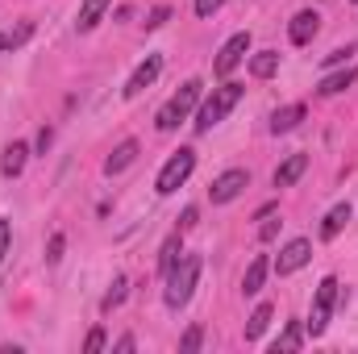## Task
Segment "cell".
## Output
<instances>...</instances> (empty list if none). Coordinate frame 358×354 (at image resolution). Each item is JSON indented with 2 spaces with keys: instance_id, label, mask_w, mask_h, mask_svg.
I'll use <instances>...</instances> for the list:
<instances>
[{
  "instance_id": "cell-1",
  "label": "cell",
  "mask_w": 358,
  "mask_h": 354,
  "mask_svg": "<svg viewBox=\"0 0 358 354\" xmlns=\"http://www.w3.org/2000/svg\"><path fill=\"white\" fill-rule=\"evenodd\" d=\"M242 92H246V88H242V84H234V80H229V84H221V88H213V96H208V100L200 104V113H196V134H208L213 125H221V121L238 108Z\"/></svg>"
},
{
  "instance_id": "cell-2",
  "label": "cell",
  "mask_w": 358,
  "mask_h": 354,
  "mask_svg": "<svg viewBox=\"0 0 358 354\" xmlns=\"http://www.w3.org/2000/svg\"><path fill=\"white\" fill-rule=\"evenodd\" d=\"M196 279H200V255H183V259H179V267L167 275V292H163L167 309H183V304L192 300Z\"/></svg>"
},
{
  "instance_id": "cell-3",
  "label": "cell",
  "mask_w": 358,
  "mask_h": 354,
  "mask_svg": "<svg viewBox=\"0 0 358 354\" xmlns=\"http://www.w3.org/2000/svg\"><path fill=\"white\" fill-rule=\"evenodd\" d=\"M196 171V150L192 146H179L176 155L163 163V171H159V179H155V192L159 196H171V192H179L183 183H187V176Z\"/></svg>"
},
{
  "instance_id": "cell-4",
  "label": "cell",
  "mask_w": 358,
  "mask_h": 354,
  "mask_svg": "<svg viewBox=\"0 0 358 354\" xmlns=\"http://www.w3.org/2000/svg\"><path fill=\"white\" fill-rule=\"evenodd\" d=\"M338 279L334 275H325L321 283H317V296H313V313H308V321H304V330L313 334V338H321L325 330H329V317H334V304H338Z\"/></svg>"
},
{
  "instance_id": "cell-5",
  "label": "cell",
  "mask_w": 358,
  "mask_h": 354,
  "mask_svg": "<svg viewBox=\"0 0 358 354\" xmlns=\"http://www.w3.org/2000/svg\"><path fill=\"white\" fill-rule=\"evenodd\" d=\"M196 100H200V80H187V84H183V88H179L176 96H171V100L163 104V108H159L155 125H159L163 134H171L179 121H187V113L196 108Z\"/></svg>"
},
{
  "instance_id": "cell-6",
  "label": "cell",
  "mask_w": 358,
  "mask_h": 354,
  "mask_svg": "<svg viewBox=\"0 0 358 354\" xmlns=\"http://www.w3.org/2000/svg\"><path fill=\"white\" fill-rule=\"evenodd\" d=\"M246 187H250V171H242V167H229V171H221V176L213 179V187H208V200H213V204H229V200H238Z\"/></svg>"
},
{
  "instance_id": "cell-7",
  "label": "cell",
  "mask_w": 358,
  "mask_h": 354,
  "mask_svg": "<svg viewBox=\"0 0 358 354\" xmlns=\"http://www.w3.org/2000/svg\"><path fill=\"white\" fill-rule=\"evenodd\" d=\"M246 50H250V34L242 29V34H234V38H229V42L217 50V59H213V71H217V76H234V71L242 67Z\"/></svg>"
},
{
  "instance_id": "cell-8",
  "label": "cell",
  "mask_w": 358,
  "mask_h": 354,
  "mask_svg": "<svg viewBox=\"0 0 358 354\" xmlns=\"http://www.w3.org/2000/svg\"><path fill=\"white\" fill-rule=\"evenodd\" d=\"M159 71H163V55H146L142 63H138V71L125 80V88H121V96L125 100H134V96H142V92L150 88L155 80H159Z\"/></svg>"
},
{
  "instance_id": "cell-9",
  "label": "cell",
  "mask_w": 358,
  "mask_h": 354,
  "mask_svg": "<svg viewBox=\"0 0 358 354\" xmlns=\"http://www.w3.org/2000/svg\"><path fill=\"white\" fill-rule=\"evenodd\" d=\"M308 259H313V242H308V238H292V242L279 250L275 271H279V275H296V271L308 263Z\"/></svg>"
},
{
  "instance_id": "cell-10",
  "label": "cell",
  "mask_w": 358,
  "mask_h": 354,
  "mask_svg": "<svg viewBox=\"0 0 358 354\" xmlns=\"http://www.w3.org/2000/svg\"><path fill=\"white\" fill-rule=\"evenodd\" d=\"M317 29H321V13L317 8H300L292 17V25H287V38H292V46H308L317 38Z\"/></svg>"
},
{
  "instance_id": "cell-11",
  "label": "cell",
  "mask_w": 358,
  "mask_h": 354,
  "mask_svg": "<svg viewBox=\"0 0 358 354\" xmlns=\"http://www.w3.org/2000/svg\"><path fill=\"white\" fill-rule=\"evenodd\" d=\"M138 150H142V146H138L134 138H125V142H121V146H117V150H113V155L104 159V176H121L125 167H134V159H138Z\"/></svg>"
},
{
  "instance_id": "cell-12",
  "label": "cell",
  "mask_w": 358,
  "mask_h": 354,
  "mask_svg": "<svg viewBox=\"0 0 358 354\" xmlns=\"http://www.w3.org/2000/svg\"><path fill=\"white\" fill-rule=\"evenodd\" d=\"M267 271H271L267 255H255V259H250V267H246V275H242V296H259V292H263Z\"/></svg>"
},
{
  "instance_id": "cell-13",
  "label": "cell",
  "mask_w": 358,
  "mask_h": 354,
  "mask_svg": "<svg viewBox=\"0 0 358 354\" xmlns=\"http://www.w3.org/2000/svg\"><path fill=\"white\" fill-rule=\"evenodd\" d=\"M25 159H29V146L25 142H8L4 146V159H0V171H4V179H17L21 171H25Z\"/></svg>"
},
{
  "instance_id": "cell-14",
  "label": "cell",
  "mask_w": 358,
  "mask_h": 354,
  "mask_svg": "<svg viewBox=\"0 0 358 354\" xmlns=\"http://www.w3.org/2000/svg\"><path fill=\"white\" fill-rule=\"evenodd\" d=\"M304 167H308V155H287V159L275 167V187H292L296 179L304 176Z\"/></svg>"
},
{
  "instance_id": "cell-15",
  "label": "cell",
  "mask_w": 358,
  "mask_h": 354,
  "mask_svg": "<svg viewBox=\"0 0 358 354\" xmlns=\"http://www.w3.org/2000/svg\"><path fill=\"white\" fill-rule=\"evenodd\" d=\"M350 217H355V213H350V204H334V208L325 213V221H321V238H325V242H334V238L346 229V221H350Z\"/></svg>"
},
{
  "instance_id": "cell-16",
  "label": "cell",
  "mask_w": 358,
  "mask_h": 354,
  "mask_svg": "<svg viewBox=\"0 0 358 354\" xmlns=\"http://www.w3.org/2000/svg\"><path fill=\"white\" fill-rule=\"evenodd\" d=\"M104 13H108V0H84V4H80V17H76V29H80V34H92Z\"/></svg>"
},
{
  "instance_id": "cell-17",
  "label": "cell",
  "mask_w": 358,
  "mask_h": 354,
  "mask_svg": "<svg viewBox=\"0 0 358 354\" xmlns=\"http://www.w3.org/2000/svg\"><path fill=\"white\" fill-rule=\"evenodd\" d=\"M300 121H304V104H287V108H275V117H271V134H292Z\"/></svg>"
},
{
  "instance_id": "cell-18",
  "label": "cell",
  "mask_w": 358,
  "mask_h": 354,
  "mask_svg": "<svg viewBox=\"0 0 358 354\" xmlns=\"http://www.w3.org/2000/svg\"><path fill=\"white\" fill-rule=\"evenodd\" d=\"M179 259H183V229L171 234V238L163 242V250H159V271H163V275H171V271L179 267Z\"/></svg>"
},
{
  "instance_id": "cell-19",
  "label": "cell",
  "mask_w": 358,
  "mask_h": 354,
  "mask_svg": "<svg viewBox=\"0 0 358 354\" xmlns=\"http://www.w3.org/2000/svg\"><path fill=\"white\" fill-rule=\"evenodd\" d=\"M355 80H358V71H355V67H346V71H334V76H325V80L317 84V92H321V96H338V92L350 88Z\"/></svg>"
},
{
  "instance_id": "cell-20",
  "label": "cell",
  "mask_w": 358,
  "mask_h": 354,
  "mask_svg": "<svg viewBox=\"0 0 358 354\" xmlns=\"http://www.w3.org/2000/svg\"><path fill=\"white\" fill-rule=\"evenodd\" d=\"M271 317H275L271 304H259V309L250 313V321H246V342H259V338H263V330L271 325Z\"/></svg>"
},
{
  "instance_id": "cell-21",
  "label": "cell",
  "mask_w": 358,
  "mask_h": 354,
  "mask_svg": "<svg viewBox=\"0 0 358 354\" xmlns=\"http://www.w3.org/2000/svg\"><path fill=\"white\" fill-rule=\"evenodd\" d=\"M275 71H279V55H275V50H259V55L250 59V76H255V80H271Z\"/></svg>"
},
{
  "instance_id": "cell-22",
  "label": "cell",
  "mask_w": 358,
  "mask_h": 354,
  "mask_svg": "<svg viewBox=\"0 0 358 354\" xmlns=\"http://www.w3.org/2000/svg\"><path fill=\"white\" fill-rule=\"evenodd\" d=\"M304 346V330H300V321H292L283 334H279V342L271 346V354H279V351H300Z\"/></svg>"
},
{
  "instance_id": "cell-23",
  "label": "cell",
  "mask_w": 358,
  "mask_h": 354,
  "mask_svg": "<svg viewBox=\"0 0 358 354\" xmlns=\"http://www.w3.org/2000/svg\"><path fill=\"white\" fill-rule=\"evenodd\" d=\"M125 288H129V279L125 275H117L113 279V288L104 292V300H100V313H113V309H121V300H125Z\"/></svg>"
},
{
  "instance_id": "cell-24",
  "label": "cell",
  "mask_w": 358,
  "mask_h": 354,
  "mask_svg": "<svg viewBox=\"0 0 358 354\" xmlns=\"http://www.w3.org/2000/svg\"><path fill=\"white\" fill-rule=\"evenodd\" d=\"M200 346H204V330H200V325H192V330L179 338V354H196Z\"/></svg>"
},
{
  "instance_id": "cell-25",
  "label": "cell",
  "mask_w": 358,
  "mask_h": 354,
  "mask_svg": "<svg viewBox=\"0 0 358 354\" xmlns=\"http://www.w3.org/2000/svg\"><path fill=\"white\" fill-rule=\"evenodd\" d=\"M4 34H8V50H13V46H21V42H29V34H34V21H21L17 29H4Z\"/></svg>"
},
{
  "instance_id": "cell-26",
  "label": "cell",
  "mask_w": 358,
  "mask_h": 354,
  "mask_svg": "<svg viewBox=\"0 0 358 354\" xmlns=\"http://www.w3.org/2000/svg\"><path fill=\"white\" fill-rule=\"evenodd\" d=\"M8 246H13V225H8V217H0V263L8 255Z\"/></svg>"
},
{
  "instance_id": "cell-27",
  "label": "cell",
  "mask_w": 358,
  "mask_h": 354,
  "mask_svg": "<svg viewBox=\"0 0 358 354\" xmlns=\"http://www.w3.org/2000/svg\"><path fill=\"white\" fill-rule=\"evenodd\" d=\"M279 225H283V221H275V213H267V217H263V225H259V238H263V242H271V238L279 234Z\"/></svg>"
},
{
  "instance_id": "cell-28",
  "label": "cell",
  "mask_w": 358,
  "mask_h": 354,
  "mask_svg": "<svg viewBox=\"0 0 358 354\" xmlns=\"http://www.w3.org/2000/svg\"><path fill=\"white\" fill-rule=\"evenodd\" d=\"M84 351H88V354H100V351H104V330H100V325H96V330L88 334V342H84Z\"/></svg>"
},
{
  "instance_id": "cell-29",
  "label": "cell",
  "mask_w": 358,
  "mask_h": 354,
  "mask_svg": "<svg viewBox=\"0 0 358 354\" xmlns=\"http://www.w3.org/2000/svg\"><path fill=\"white\" fill-rule=\"evenodd\" d=\"M167 17H171V8H167V4H159V8H155V13L146 17V29H159V25H163Z\"/></svg>"
},
{
  "instance_id": "cell-30",
  "label": "cell",
  "mask_w": 358,
  "mask_h": 354,
  "mask_svg": "<svg viewBox=\"0 0 358 354\" xmlns=\"http://www.w3.org/2000/svg\"><path fill=\"white\" fill-rule=\"evenodd\" d=\"M59 259H63V234H55L46 246V263H59Z\"/></svg>"
},
{
  "instance_id": "cell-31",
  "label": "cell",
  "mask_w": 358,
  "mask_h": 354,
  "mask_svg": "<svg viewBox=\"0 0 358 354\" xmlns=\"http://www.w3.org/2000/svg\"><path fill=\"white\" fill-rule=\"evenodd\" d=\"M225 0H196V17H213Z\"/></svg>"
},
{
  "instance_id": "cell-32",
  "label": "cell",
  "mask_w": 358,
  "mask_h": 354,
  "mask_svg": "<svg viewBox=\"0 0 358 354\" xmlns=\"http://www.w3.org/2000/svg\"><path fill=\"white\" fill-rule=\"evenodd\" d=\"M50 142H55V129H42V134H38V150L46 155V150H50Z\"/></svg>"
},
{
  "instance_id": "cell-33",
  "label": "cell",
  "mask_w": 358,
  "mask_h": 354,
  "mask_svg": "<svg viewBox=\"0 0 358 354\" xmlns=\"http://www.w3.org/2000/svg\"><path fill=\"white\" fill-rule=\"evenodd\" d=\"M196 225V208H183V217H179V229H192Z\"/></svg>"
},
{
  "instance_id": "cell-34",
  "label": "cell",
  "mask_w": 358,
  "mask_h": 354,
  "mask_svg": "<svg viewBox=\"0 0 358 354\" xmlns=\"http://www.w3.org/2000/svg\"><path fill=\"white\" fill-rule=\"evenodd\" d=\"M134 346H138V342H134V338H129V334H125V338H117V342H113V351H134Z\"/></svg>"
},
{
  "instance_id": "cell-35",
  "label": "cell",
  "mask_w": 358,
  "mask_h": 354,
  "mask_svg": "<svg viewBox=\"0 0 358 354\" xmlns=\"http://www.w3.org/2000/svg\"><path fill=\"white\" fill-rule=\"evenodd\" d=\"M0 50H8V34L4 29H0Z\"/></svg>"
},
{
  "instance_id": "cell-36",
  "label": "cell",
  "mask_w": 358,
  "mask_h": 354,
  "mask_svg": "<svg viewBox=\"0 0 358 354\" xmlns=\"http://www.w3.org/2000/svg\"><path fill=\"white\" fill-rule=\"evenodd\" d=\"M355 4H358V0H355Z\"/></svg>"
}]
</instances>
